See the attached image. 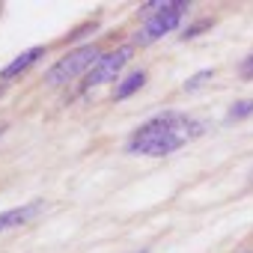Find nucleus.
Wrapping results in <instances>:
<instances>
[{"mask_svg": "<svg viewBox=\"0 0 253 253\" xmlns=\"http://www.w3.org/2000/svg\"><path fill=\"white\" fill-rule=\"evenodd\" d=\"M143 84H146V72H143V69L131 72L128 78H122V81L116 84V89H113V101H125L128 95H134Z\"/></svg>", "mask_w": 253, "mask_h": 253, "instance_id": "obj_7", "label": "nucleus"}, {"mask_svg": "<svg viewBox=\"0 0 253 253\" xmlns=\"http://www.w3.org/2000/svg\"><path fill=\"white\" fill-rule=\"evenodd\" d=\"M45 45H36V48H30V51H24V54H18L9 66H3V69H0V81H12V78H18L21 72H27L30 66H36L42 57H45Z\"/></svg>", "mask_w": 253, "mask_h": 253, "instance_id": "obj_6", "label": "nucleus"}, {"mask_svg": "<svg viewBox=\"0 0 253 253\" xmlns=\"http://www.w3.org/2000/svg\"><path fill=\"white\" fill-rule=\"evenodd\" d=\"M203 131H206V125L200 119L179 113V110H164V113H155L152 119H146L143 125H137L128 143H125V149L131 155L164 158V155L179 152L185 143H191Z\"/></svg>", "mask_w": 253, "mask_h": 253, "instance_id": "obj_1", "label": "nucleus"}, {"mask_svg": "<svg viewBox=\"0 0 253 253\" xmlns=\"http://www.w3.org/2000/svg\"><path fill=\"white\" fill-rule=\"evenodd\" d=\"M3 131H6V125H0V134H3Z\"/></svg>", "mask_w": 253, "mask_h": 253, "instance_id": "obj_12", "label": "nucleus"}, {"mask_svg": "<svg viewBox=\"0 0 253 253\" xmlns=\"http://www.w3.org/2000/svg\"><path fill=\"white\" fill-rule=\"evenodd\" d=\"M0 95H3V89H0Z\"/></svg>", "mask_w": 253, "mask_h": 253, "instance_id": "obj_14", "label": "nucleus"}, {"mask_svg": "<svg viewBox=\"0 0 253 253\" xmlns=\"http://www.w3.org/2000/svg\"><path fill=\"white\" fill-rule=\"evenodd\" d=\"M134 57V45H119V48H110V51H104V57L89 69V75L81 81V92H86V89H95V86H101V84H107V81H113L119 72H122V66L128 63Z\"/></svg>", "mask_w": 253, "mask_h": 253, "instance_id": "obj_4", "label": "nucleus"}, {"mask_svg": "<svg viewBox=\"0 0 253 253\" xmlns=\"http://www.w3.org/2000/svg\"><path fill=\"white\" fill-rule=\"evenodd\" d=\"M211 78H214V69H203V72H197L194 78L185 81V89H197V86H203V84L211 81Z\"/></svg>", "mask_w": 253, "mask_h": 253, "instance_id": "obj_10", "label": "nucleus"}, {"mask_svg": "<svg viewBox=\"0 0 253 253\" xmlns=\"http://www.w3.org/2000/svg\"><path fill=\"white\" fill-rule=\"evenodd\" d=\"M101 57H104V48H101L98 42H84V45L72 48L66 57H60V60L48 69L45 84H48V86H63V84L78 81V78L84 81V78L89 75V69H92Z\"/></svg>", "mask_w": 253, "mask_h": 253, "instance_id": "obj_2", "label": "nucleus"}, {"mask_svg": "<svg viewBox=\"0 0 253 253\" xmlns=\"http://www.w3.org/2000/svg\"><path fill=\"white\" fill-rule=\"evenodd\" d=\"M250 182H253V179H250Z\"/></svg>", "mask_w": 253, "mask_h": 253, "instance_id": "obj_15", "label": "nucleus"}, {"mask_svg": "<svg viewBox=\"0 0 253 253\" xmlns=\"http://www.w3.org/2000/svg\"><path fill=\"white\" fill-rule=\"evenodd\" d=\"M250 113H253V98H247V101H235V104L229 107L226 119L235 122V119H244V116H250Z\"/></svg>", "mask_w": 253, "mask_h": 253, "instance_id": "obj_8", "label": "nucleus"}, {"mask_svg": "<svg viewBox=\"0 0 253 253\" xmlns=\"http://www.w3.org/2000/svg\"><path fill=\"white\" fill-rule=\"evenodd\" d=\"M137 253H146V250H137Z\"/></svg>", "mask_w": 253, "mask_h": 253, "instance_id": "obj_13", "label": "nucleus"}, {"mask_svg": "<svg viewBox=\"0 0 253 253\" xmlns=\"http://www.w3.org/2000/svg\"><path fill=\"white\" fill-rule=\"evenodd\" d=\"M211 27H214V18H200V21H194V27L182 30V39H194L197 33H206V30H211Z\"/></svg>", "mask_w": 253, "mask_h": 253, "instance_id": "obj_9", "label": "nucleus"}, {"mask_svg": "<svg viewBox=\"0 0 253 253\" xmlns=\"http://www.w3.org/2000/svg\"><path fill=\"white\" fill-rule=\"evenodd\" d=\"M188 9H191L188 0H173V3L149 6L146 12H152V15L140 24V33L134 36V45H149V42H155V39H161V36L173 33V30L182 24V18H185V12H188Z\"/></svg>", "mask_w": 253, "mask_h": 253, "instance_id": "obj_3", "label": "nucleus"}, {"mask_svg": "<svg viewBox=\"0 0 253 253\" xmlns=\"http://www.w3.org/2000/svg\"><path fill=\"white\" fill-rule=\"evenodd\" d=\"M39 211H45V203H42V200H33V203H24V206H18V209L3 211V214H0V232H3V229H15V226L30 223Z\"/></svg>", "mask_w": 253, "mask_h": 253, "instance_id": "obj_5", "label": "nucleus"}, {"mask_svg": "<svg viewBox=\"0 0 253 253\" xmlns=\"http://www.w3.org/2000/svg\"><path fill=\"white\" fill-rule=\"evenodd\" d=\"M238 78H241V81H253V54H247V57L241 60V66H238Z\"/></svg>", "mask_w": 253, "mask_h": 253, "instance_id": "obj_11", "label": "nucleus"}]
</instances>
